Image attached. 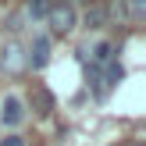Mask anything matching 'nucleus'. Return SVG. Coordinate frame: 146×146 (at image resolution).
Segmentation results:
<instances>
[{"label":"nucleus","mask_w":146,"mask_h":146,"mask_svg":"<svg viewBox=\"0 0 146 146\" xmlns=\"http://www.w3.org/2000/svg\"><path fill=\"white\" fill-rule=\"evenodd\" d=\"M46 11H50V0H25V18L43 21V18H46Z\"/></svg>","instance_id":"obj_8"},{"label":"nucleus","mask_w":146,"mask_h":146,"mask_svg":"<svg viewBox=\"0 0 146 146\" xmlns=\"http://www.w3.org/2000/svg\"><path fill=\"white\" fill-rule=\"evenodd\" d=\"M75 21H78V14H75V7L64 0V4H50V11H46V25H50V32L54 36H68L71 29H75Z\"/></svg>","instance_id":"obj_1"},{"label":"nucleus","mask_w":146,"mask_h":146,"mask_svg":"<svg viewBox=\"0 0 146 146\" xmlns=\"http://www.w3.org/2000/svg\"><path fill=\"white\" fill-rule=\"evenodd\" d=\"M7 29H11V32H18V29H21V14H14V18L7 21Z\"/></svg>","instance_id":"obj_11"},{"label":"nucleus","mask_w":146,"mask_h":146,"mask_svg":"<svg viewBox=\"0 0 146 146\" xmlns=\"http://www.w3.org/2000/svg\"><path fill=\"white\" fill-rule=\"evenodd\" d=\"M0 146H25L21 135H7V139H0Z\"/></svg>","instance_id":"obj_10"},{"label":"nucleus","mask_w":146,"mask_h":146,"mask_svg":"<svg viewBox=\"0 0 146 146\" xmlns=\"http://www.w3.org/2000/svg\"><path fill=\"white\" fill-rule=\"evenodd\" d=\"M0 121H4L7 128H18L21 121H25V107H21V96H4V104H0Z\"/></svg>","instance_id":"obj_3"},{"label":"nucleus","mask_w":146,"mask_h":146,"mask_svg":"<svg viewBox=\"0 0 146 146\" xmlns=\"http://www.w3.org/2000/svg\"><path fill=\"white\" fill-rule=\"evenodd\" d=\"M86 29H93V32H96V29H104L107 25V11H104V4H93L89 11H86Z\"/></svg>","instance_id":"obj_6"},{"label":"nucleus","mask_w":146,"mask_h":146,"mask_svg":"<svg viewBox=\"0 0 146 146\" xmlns=\"http://www.w3.org/2000/svg\"><path fill=\"white\" fill-rule=\"evenodd\" d=\"M104 11H107V25H111V21H128V11H125V0H107L104 4Z\"/></svg>","instance_id":"obj_7"},{"label":"nucleus","mask_w":146,"mask_h":146,"mask_svg":"<svg viewBox=\"0 0 146 146\" xmlns=\"http://www.w3.org/2000/svg\"><path fill=\"white\" fill-rule=\"evenodd\" d=\"M135 146H143V143H135Z\"/></svg>","instance_id":"obj_12"},{"label":"nucleus","mask_w":146,"mask_h":146,"mask_svg":"<svg viewBox=\"0 0 146 146\" xmlns=\"http://www.w3.org/2000/svg\"><path fill=\"white\" fill-rule=\"evenodd\" d=\"M46 64H50V39H46V36H36V39H32V46L25 50V68L43 71Z\"/></svg>","instance_id":"obj_2"},{"label":"nucleus","mask_w":146,"mask_h":146,"mask_svg":"<svg viewBox=\"0 0 146 146\" xmlns=\"http://www.w3.org/2000/svg\"><path fill=\"white\" fill-rule=\"evenodd\" d=\"M125 11H128V21H143L146 18V0H125Z\"/></svg>","instance_id":"obj_9"},{"label":"nucleus","mask_w":146,"mask_h":146,"mask_svg":"<svg viewBox=\"0 0 146 146\" xmlns=\"http://www.w3.org/2000/svg\"><path fill=\"white\" fill-rule=\"evenodd\" d=\"M0 68H4V71H11V75H18V71L25 68V50H21L18 43H7V46H4V54H0Z\"/></svg>","instance_id":"obj_5"},{"label":"nucleus","mask_w":146,"mask_h":146,"mask_svg":"<svg viewBox=\"0 0 146 146\" xmlns=\"http://www.w3.org/2000/svg\"><path fill=\"white\" fill-rule=\"evenodd\" d=\"M29 104H32V111L39 114V118H50V114H54V96H50V89L39 86V82L29 89Z\"/></svg>","instance_id":"obj_4"}]
</instances>
